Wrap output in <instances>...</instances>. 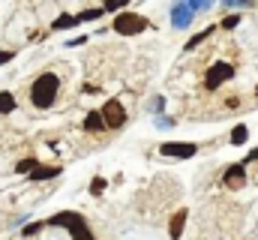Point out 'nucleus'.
Here are the masks:
<instances>
[{
  "label": "nucleus",
  "mask_w": 258,
  "mask_h": 240,
  "mask_svg": "<svg viewBox=\"0 0 258 240\" xmlns=\"http://www.w3.org/2000/svg\"><path fill=\"white\" fill-rule=\"evenodd\" d=\"M234 78V66L231 63H225V60H216L210 69H207V75H204V87L207 90H219L225 81H231Z\"/></svg>",
  "instance_id": "3"
},
{
  "label": "nucleus",
  "mask_w": 258,
  "mask_h": 240,
  "mask_svg": "<svg viewBox=\"0 0 258 240\" xmlns=\"http://www.w3.org/2000/svg\"><path fill=\"white\" fill-rule=\"evenodd\" d=\"M186 219H189V210H177L168 222V237L171 240H180L183 237V228H186Z\"/></svg>",
  "instance_id": "10"
},
{
  "label": "nucleus",
  "mask_w": 258,
  "mask_h": 240,
  "mask_svg": "<svg viewBox=\"0 0 258 240\" xmlns=\"http://www.w3.org/2000/svg\"><path fill=\"white\" fill-rule=\"evenodd\" d=\"M60 96V75L57 72H42L33 84H30V102L36 108H51Z\"/></svg>",
  "instance_id": "1"
},
{
  "label": "nucleus",
  "mask_w": 258,
  "mask_h": 240,
  "mask_svg": "<svg viewBox=\"0 0 258 240\" xmlns=\"http://www.w3.org/2000/svg\"><path fill=\"white\" fill-rule=\"evenodd\" d=\"M72 27H78V18H75V15H69V12L57 15V18L51 21V30H72Z\"/></svg>",
  "instance_id": "13"
},
{
  "label": "nucleus",
  "mask_w": 258,
  "mask_h": 240,
  "mask_svg": "<svg viewBox=\"0 0 258 240\" xmlns=\"http://www.w3.org/2000/svg\"><path fill=\"white\" fill-rule=\"evenodd\" d=\"M228 9H243V6H249V0H222Z\"/></svg>",
  "instance_id": "26"
},
{
  "label": "nucleus",
  "mask_w": 258,
  "mask_h": 240,
  "mask_svg": "<svg viewBox=\"0 0 258 240\" xmlns=\"http://www.w3.org/2000/svg\"><path fill=\"white\" fill-rule=\"evenodd\" d=\"M174 123H177V120L168 117V114H159V117H156V126H159V129H168V126H174Z\"/></svg>",
  "instance_id": "24"
},
{
  "label": "nucleus",
  "mask_w": 258,
  "mask_h": 240,
  "mask_svg": "<svg viewBox=\"0 0 258 240\" xmlns=\"http://www.w3.org/2000/svg\"><path fill=\"white\" fill-rule=\"evenodd\" d=\"M60 174H63V168H60V165H42V162H39L27 177L33 180V183H42V180H54V177H60Z\"/></svg>",
  "instance_id": "9"
},
{
  "label": "nucleus",
  "mask_w": 258,
  "mask_h": 240,
  "mask_svg": "<svg viewBox=\"0 0 258 240\" xmlns=\"http://www.w3.org/2000/svg\"><path fill=\"white\" fill-rule=\"evenodd\" d=\"M195 18V12L189 9V3L186 0H174L171 3V27H177V30H183V27H189Z\"/></svg>",
  "instance_id": "7"
},
{
  "label": "nucleus",
  "mask_w": 258,
  "mask_h": 240,
  "mask_svg": "<svg viewBox=\"0 0 258 240\" xmlns=\"http://www.w3.org/2000/svg\"><path fill=\"white\" fill-rule=\"evenodd\" d=\"M99 111H102V120H105V126H108V129H123V126H126V120H129L126 117V108H123L117 99H108Z\"/></svg>",
  "instance_id": "5"
},
{
  "label": "nucleus",
  "mask_w": 258,
  "mask_h": 240,
  "mask_svg": "<svg viewBox=\"0 0 258 240\" xmlns=\"http://www.w3.org/2000/svg\"><path fill=\"white\" fill-rule=\"evenodd\" d=\"M129 3H132V0H105V6H102V9H105V12H114V15H117V12H123V9H126Z\"/></svg>",
  "instance_id": "19"
},
{
  "label": "nucleus",
  "mask_w": 258,
  "mask_h": 240,
  "mask_svg": "<svg viewBox=\"0 0 258 240\" xmlns=\"http://www.w3.org/2000/svg\"><path fill=\"white\" fill-rule=\"evenodd\" d=\"M12 57H15V51H0V66H3V63H9Z\"/></svg>",
  "instance_id": "29"
},
{
  "label": "nucleus",
  "mask_w": 258,
  "mask_h": 240,
  "mask_svg": "<svg viewBox=\"0 0 258 240\" xmlns=\"http://www.w3.org/2000/svg\"><path fill=\"white\" fill-rule=\"evenodd\" d=\"M36 165H39V159H33V156H27V159H21V162L15 165V171H18V174H30V171L36 168Z\"/></svg>",
  "instance_id": "18"
},
{
  "label": "nucleus",
  "mask_w": 258,
  "mask_h": 240,
  "mask_svg": "<svg viewBox=\"0 0 258 240\" xmlns=\"http://www.w3.org/2000/svg\"><path fill=\"white\" fill-rule=\"evenodd\" d=\"M111 27H114L117 36H138V33H144V30L150 27V21H147L144 15H138V12H126V9H123V12L114 15V24H111Z\"/></svg>",
  "instance_id": "2"
},
{
  "label": "nucleus",
  "mask_w": 258,
  "mask_h": 240,
  "mask_svg": "<svg viewBox=\"0 0 258 240\" xmlns=\"http://www.w3.org/2000/svg\"><path fill=\"white\" fill-rule=\"evenodd\" d=\"M72 240H96V237H93V231H90V228H81V231H75V234H72Z\"/></svg>",
  "instance_id": "25"
},
{
  "label": "nucleus",
  "mask_w": 258,
  "mask_h": 240,
  "mask_svg": "<svg viewBox=\"0 0 258 240\" xmlns=\"http://www.w3.org/2000/svg\"><path fill=\"white\" fill-rule=\"evenodd\" d=\"M186 3H189V9H192V12H204V9H210V3H213V0H186Z\"/></svg>",
  "instance_id": "21"
},
{
  "label": "nucleus",
  "mask_w": 258,
  "mask_h": 240,
  "mask_svg": "<svg viewBox=\"0 0 258 240\" xmlns=\"http://www.w3.org/2000/svg\"><path fill=\"white\" fill-rule=\"evenodd\" d=\"M105 186H108V180H105V177H93L87 189H90V195H102V189H105Z\"/></svg>",
  "instance_id": "20"
},
{
  "label": "nucleus",
  "mask_w": 258,
  "mask_h": 240,
  "mask_svg": "<svg viewBox=\"0 0 258 240\" xmlns=\"http://www.w3.org/2000/svg\"><path fill=\"white\" fill-rule=\"evenodd\" d=\"M246 138H249V129H246L243 123H237V126L231 129V144L240 147V144H246Z\"/></svg>",
  "instance_id": "16"
},
{
  "label": "nucleus",
  "mask_w": 258,
  "mask_h": 240,
  "mask_svg": "<svg viewBox=\"0 0 258 240\" xmlns=\"http://www.w3.org/2000/svg\"><path fill=\"white\" fill-rule=\"evenodd\" d=\"M48 225H54V228H66L69 234H75V231L87 228V219H84L78 210H60V213H54V216L48 219Z\"/></svg>",
  "instance_id": "4"
},
{
  "label": "nucleus",
  "mask_w": 258,
  "mask_h": 240,
  "mask_svg": "<svg viewBox=\"0 0 258 240\" xmlns=\"http://www.w3.org/2000/svg\"><path fill=\"white\" fill-rule=\"evenodd\" d=\"M222 183H225L228 189H240V186L246 183V165H243V162H240V165H228L225 174H222Z\"/></svg>",
  "instance_id": "8"
},
{
  "label": "nucleus",
  "mask_w": 258,
  "mask_h": 240,
  "mask_svg": "<svg viewBox=\"0 0 258 240\" xmlns=\"http://www.w3.org/2000/svg\"><path fill=\"white\" fill-rule=\"evenodd\" d=\"M81 126H84V132H102V129H108L105 120H102V111H87Z\"/></svg>",
  "instance_id": "11"
},
{
  "label": "nucleus",
  "mask_w": 258,
  "mask_h": 240,
  "mask_svg": "<svg viewBox=\"0 0 258 240\" xmlns=\"http://www.w3.org/2000/svg\"><path fill=\"white\" fill-rule=\"evenodd\" d=\"M84 42H87V36H75V39L66 42V48H78V45H84Z\"/></svg>",
  "instance_id": "27"
},
{
  "label": "nucleus",
  "mask_w": 258,
  "mask_h": 240,
  "mask_svg": "<svg viewBox=\"0 0 258 240\" xmlns=\"http://www.w3.org/2000/svg\"><path fill=\"white\" fill-rule=\"evenodd\" d=\"M159 153L171 156V159H192L198 153V144H192V141H165V144H159Z\"/></svg>",
  "instance_id": "6"
},
{
  "label": "nucleus",
  "mask_w": 258,
  "mask_h": 240,
  "mask_svg": "<svg viewBox=\"0 0 258 240\" xmlns=\"http://www.w3.org/2000/svg\"><path fill=\"white\" fill-rule=\"evenodd\" d=\"M147 108H150L153 114H159V111L165 108V99H162V96H156V99H150V105H147Z\"/></svg>",
  "instance_id": "23"
},
{
  "label": "nucleus",
  "mask_w": 258,
  "mask_h": 240,
  "mask_svg": "<svg viewBox=\"0 0 258 240\" xmlns=\"http://www.w3.org/2000/svg\"><path fill=\"white\" fill-rule=\"evenodd\" d=\"M237 24H240V15H225V18H222V27H225V30H234Z\"/></svg>",
  "instance_id": "22"
},
{
  "label": "nucleus",
  "mask_w": 258,
  "mask_h": 240,
  "mask_svg": "<svg viewBox=\"0 0 258 240\" xmlns=\"http://www.w3.org/2000/svg\"><path fill=\"white\" fill-rule=\"evenodd\" d=\"M102 6H90V9H84V12H78L75 18H78V24H87V21H99L102 18Z\"/></svg>",
  "instance_id": "15"
},
{
  "label": "nucleus",
  "mask_w": 258,
  "mask_h": 240,
  "mask_svg": "<svg viewBox=\"0 0 258 240\" xmlns=\"http://www.w3.org/2000/svg\"><path fill=\"white\" fill-rule=\"evenodd\" d=\"M18 108V99H15V93H9V90H0V114H12Z\"/></svg>",
  "instance_id": "14"
},
{
  "label": "nucleus",
  "mask_w": 258,
  "mask_h": 240,
  "mask_svg": "<svg viewBox=\"0 0 258 240\" xmlns=\"http://www.w3.org/2000/svg\"><path fill=\"white\" fill-rule=\"evenodd\" d=\"M45 225H48V222H27V225H24V228H21V237H24V240L36 237V234H39V231H45Z\"/></svg>",
  "instance_id": "17"
},
{
  "label": "nucleus",
  "mask_w": 258,
  "mask_h": 240,
  "mask_svg": "<svg viewBox=\"0 0 258 240\" xmlns=\"http://www.w3.org/2000/svg\"><path fill=\"white\" fill-rule=\"evenodd\" d=\"M213 30H216L213 24H210V27H204V30H198L195 36H189V42H186L183 48H186V51H195V48H198V45H201L204 39H210V36H213Z\"/></svg>",
  "instance_id": "12"
},
{
  "label": "nucleus",
  "mask_w": 258,
  "mask_h": 240,
  "mask_svg": "<svg viewBox=\"0 0 258 240\" xmlns=\"http://www.w3.org/2000/svg\"><path fill=\"white\" fill-rule=\"evenodd\" d=\"M249 162H258V147H255V150H249V153H246V159H243V165H249Z\"/></svg>",
  "instance_id": "28"
}]
</instances>
